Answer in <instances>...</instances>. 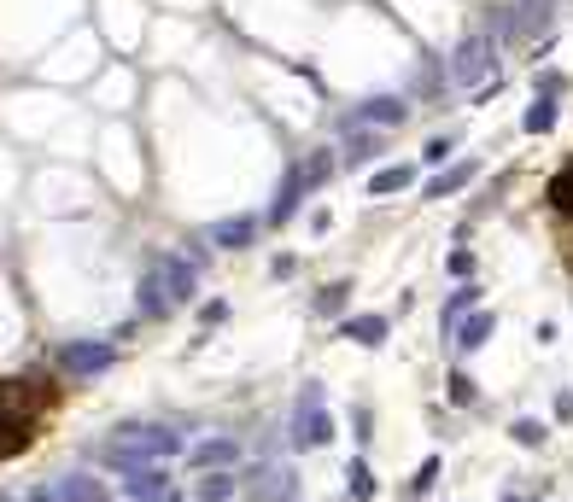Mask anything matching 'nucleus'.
<instances>
[{
    "label": "nucleus",
    "instance_id": "obj_1",
    "mask_svg": "<svg viewBox=\"0 0 573 502\" xmlns=\"http://www.w3.org/2000/svg\"><path fill=\"white\" fill-rule=\"evenodd\" d=\"M187 438L176 433V427H164V420H129V427H117L106 444L94 450L99 467H140V461H170V456H182Z\"/></svg>",
    "mask_w": 573,
    "mask_h": 502
},
{
    "label": "nucleus",
    "instance_id": "obj_2",
    "mask_svg": "<svg viewBox=\"0 0 573 502\" xmlns=\"http://www.w3.org/2000/svg\"><path fill=\"white\" fill-rule=\"evenodd\" d=\"M334 438V415H328V391L310 380L293 397V450H322Z\"/></svg>",
    "mask_w": 573,
    "mask_h": 502
},
{
    "label": "nucleus",
    "instance_id": "obj_3",
    "mask_svg": "<svg viewBox=\"0 0 573 502\" xmlns=\"http://www.w3.org/2000/svg\"><path fill=\"white\" fill-rule=\"evenodd\" d=\"M491 65H497V35H491V29H480V35H462L457 53H450V65H445V82L480 88V82L491 76Z\"/></svg>",
    "mask_w": 573,
    "mask_h": 502
},
{
    "label": "nucleus",
    "instance_id": "obj_4",
    "mask_svg": "<svg viewBox=\"0 0 573 502\" xmlns=\"http://www.w3.org/2000/svg\"><path fill=\"white\" fill-rule=\"evenodd\" d=\"M550 18H556V0H509L497 12V24H491V35L497 42H527V35L550 29Z\"/></svg>",
    "mask_w": 573,
    "mask_h": 502
},
{
    "label": "nucleus",
    "instance_id": "obj_5",
    "mask_svg": "<svg viewBox=\"0 0 573 502\" xmlns=\"http://www.w3.org/2000/svg\"><path fill=\"white\" fill-rule=\"evenodd\" d=\"M112 363H117L112 339H65V345H59V368H65L70 380H94V374H106Z\"/></svg>",
    "mask_w": 573,
    "mask_h": 502
},
{
    "label": "nucleus",
    "instance_id": "obj_6",
    "mask_svg": "<svg viewBox=\"0 0 573 502\" xmlns=\"http://www.w3.org/2000/svg\"><path fill=\"white\" fill-rule=\"evenodd\" d=\"M123 497L129 502H182V490H176V474L164 461H140V467H123Z\"/></svg>",
    "mask_w": 573,
    "mask_h": 502
},
{
    "label": "nucleus",
    "instance_id": "obj_7",
    "mask_svg": "<svg viewBox=\"0 0 573 502\" xmlns=\"http://www.w3.org/2000/svg\"><path fill=\"white\" fill-rule=\"evenodd\" d=\"M240 490L252 502H293L298 497V479H293V467H275V461H258L252 474L240 479Z\"/></svg>",
    "mask_w": 573,
    "mask_h": 502
},
{
    "label": "nucleus",
    "instance_id": "obj_8",
    "mask_svg": "<svg viewBox=\"0 0 573 502\" xmlns=\"http://www.w3.org/2000/svg\"><path fill=\"white\" fill-rule=\"evenodd\" d=\"M404 117H410L404 94H375V99H363V106L346 117V129H398Z\"/></svg>",
    "mask_w": 573,
    "mask_h": 502
},
{
    "label": "nucleus",
    "instance_id": "obj_9",
    "mask_svg": "<svg viewBox=\"0 0 573 502\" xmlns=\"http://www.w3.org/2000/svg\"><path fill=\"white\" fill-rule=\"evenodd\" d=\"M135 310H140V321H164L170 310H176V298H170V286H164V269H158V257L147 269H140V286H135Z\"/></svg>",
    "mask_w": 573,
    "mask_h": 502
},
{
    "label": "nucleus",
    "instance_id": "obj_10",
    "mask_svg": "<svg viewBox=\"0 0 573 502\" xmlns=\"http://www.w3.org/2000/svg\"><path fill=\"white\" fill-rule=\"evenodd\" d=\"M158 269H164V286L176 304H194L199 293V263L187 257V251H158Z\"/></svg>",
    "mask_w": 573,
    "mask_h": 502
},
{
    "label": "nucleus",
    "instance_id": "obj_11",
    "mask_svg": "<svg viewBox=\"0 0 573 502\" xmlns=\"http://www.w3.org/2000/svg\"><path fill=\"white\" fill-rule=\"evenodd\" d=\"M182 456H187L194 474H205V467H240V438H199V444H187Z\"/></svg>",
    "mask_w": 573,
    "mask_h": 502
},
{
    "label": "nucleus",
    "instance_id": "obj_12",
    "mask_svg": "<svg viewBox=\"0 0 573 502\" xmlns=\"http://www.w3.org/2000/svg\"><path fill=\"white\" fill-rule=\"evenodd\" d=\"M205 239L217 251H246L258 239V216H223V223H211L205 228Z\"/></svg>",
    "mask_w": 573,
    "mask_h": 502
},
{
    "label": "nucleus",
    "instance_id": "obj_13",
    "mask_svg": "<svg viewBox=\"0 0 573 502\" xmlns=\"http://www.w3.org/2000/svg\"><path fill=\"white\" fill-rule=\"evenodd\" d=\"M310 193V182H305V164H293V169H287V182H281L275 187V205H269V223H293V216H298V199H305Z\"/></svg>",
    "mask_w": 573,
    "mask_h": 502
},
{
    "label": "nucleus",
    "instance_id": "obj_14",
    "mask_svg": "<svg viewBox=\"0 0 573 502\" xmlns=\"http://www.w3.org/2000/svg\"><path fill=\"white\" fill-rule=\"evenodd\" d=\"M53 485H59V502H117L112 485L94 479V474H59Z\"/></svg>",
    "mask_w": 573,
    "mask_h": 502
},
{
    "label": "nucleus",
    "instance_id": "obj_15",
    "mask_svg": "<svg viewBox=\"0 0 573 502\" xmlns=\"http://www.w3.org/2000/svg\"><path fill=\"white\" fill-rule=\"evenodd\" d=\"M491 333H497V316H491V310H468V321L450 327V345H457V350H480Z\"/></svg>",
    "mask_w": 573,
    "mask_h": 502
},
{
    "label": "nucleus",
    "instance_id": "obj_16",
    "mask_svg": "<svg viewBox=\"0 0 573 502\" xmlns=\"http://www.w3.org/2000/svg\"><path fill=\"white\" fill-rule=\"evenodd\" d=\"M380 146H386V140H380V129H346V153H339V164H375L380 158Z\"/></svg>",
    "mask_w": 573,
    "mask_h": 502
},
{
    "label": "nucleus",
    "instance_id": "obj_17",
    "mask_svg": "<svg viewBox=\"0 0 573 502\" xmlns=\"http://www.w3.org/2000/svg\"><path fill=\"white\" fill-rule=\"evenodd\" d=\"M24 420H29V404H12V391L0 386V444L6 450L24 444Z\"/></svg>",
    "mask_w": 573,
    "mask_h": 502
},
{
    "label": "nucleus",
    "instance_id": "obj_18",
    "mask_svg": "<svg viewBox=\"0 0 573 502\" xmlns=\"http://www.w3.org/2000/svg\"><path fill=\"white\" fill-rule=\"evenodd\" d=\"M235 490H240L235 467H205V474H199V490H194V502H235Z\"/></svg>",
    "mask_w": 573,
    "mask_h": 502
},
{
    "label": "nucleus",
    "instance_id": "obj_19",
    "mask_svg": "<svg viewBox=\"0 0 573 502\" xmlns=\"http://www.w3.org/2000/svg\"><path fill=\"white\" fill-rule=\"evenodd\" d=\"M480 176V164L474 158H462V164H450V169H439L434 182H427V199H450V193H462V187Z\"/></svg>",
    "mask_w": 573,
    "mask_h": 502
},
{
    "label": "nucleus",
    "instance_id": "obj_20",
    "mask_svg": "<svg viewBox=\"0 0 573 502\" xmlns=\"http://www.w3.org/2000/svg\"><path fill=\"white\" fill-rule=\"evenodd\" d=\"M386 327H392L386 316H346L339 321V333H346L351 345H386Z\"/></svg>",
    "mask_w": 573,
    "mask_h": 502
},
{
    "label": "nucleus",
    "instance_id": "obj_21",
    "mask_svg": "<svg viewBox=\"0 0 573 502\" xmlns=\"http://www.w3.org/2000/svg\"><path fill=\"white\" fill-rule=\"evenodd\" d=\"M410 182H416V164H386L369 176V199H392V193H404Z\"/></svg>",
    "mask_w": 573,
    "mask_h": 502
},
{
    "label": "nucleus",
    "instance_id": "obj_22",
    "mask_svg": "<svg viewBox=\"0 0 573 502\" xmlns=\"http://www.w3.org/2000/svg\"><path fill=\"white\" fill-rule=\"evenodd\" d=\"M521 129H527V135H550V129H556V94H538L527 106V117H521Z\"/></svg>",
    "mask_w": 573,
    "mask_h": 502
},
{
    "label": "nucleus",
    "instance_id": "obj_23",
    "mask_svg": "<svg viewBox=\"0 0 573 502\" xmlns=\"http://www.w3.org/2000/svg\"><path fill=\"white\" fill-rule=\"evenodd\" d=\"M468 310H480V286H474V280L450 293V304H445V316H439V327H445V333H450V327H457V321L468 316Z\"/></svg>",
    "mask_w": 573,
    "mask_h": 502
},
{
    "label": "nucleus",
    "instance_id": "obj_24",
    "mask_svg": "<svg viewBox=\"0 0 573 502\" xmlns=\"http://www.w3.org/2000/svg\"><path fill=\"white\" fill-rule=\"evenodd\" d=\"M346 497H351V502H369V497H375V474H369V461H363V456L346 467Z\"/></svg>",
    "mask_w": 573,
    "mask_h": 502
},
{
    "label": "nucleus",
    "instance_id": "obj_25",
    "mask_svg": "<svg viewBox=\"0 0 573 502\" xmlns=\"http://www.w3.org/2000/svg\"><path fill=\"white\" fill-rule=\"evenodd\" d=\"M334 169H339V158L328 153V146H322V153H310V158H305V182H310V193H316V187L328 182V176H334Z\"/></svg>",
    "mask_w": 573,
    "mask_h": 502
},
{
    "label": "nucleus",
    "instance_id": "obj_26",
    "mask_svg": "<svg viewBox=\"0 0 573 502\" xmlns=\"http://www.w3.org/2000/svg\"><path fill=\"white\" fill-rule=\"evenodd\" d=\"M346 298H351V280H334V286H322L316 316H339V310H346Z\"/></svg>",
    "mask_w": 573,
    "mask_h": 502
},
{
    "label": "nucleus",
    "instance_id": "obj_27",
    "mask_svg": "<svg viewBox=\"0 0 573 502\" xmlns=\"http://www.w3.org/2000/svg\"><path fill=\"white\" fill-rule=\"evenodd\" d=\"M450 153H457V140H450V135H434L427 146H421V164H427V169H445Z\"/></svg>",
    "mask_w": 573,
    "mask_h": 502
},
{
    "label": "nucleus",
    "instance_id": "obj_28",
    "mask_svg": "<svg viewBox=\"0 0 573 502\" xmlns=\"http://www.w3.org/2000/svg\"><path fill=\"white\" fill-rule=\"evenodd\" d=\"M509 433H515V444L538 450V444H545V420H515V427H509Z\"/></svg>",
    "mask_w": 573,
    "mask_h": 502
},
{
    "label": "nucleus",
    "instance_id": "obj_29",
    "mask_svg": "<svg viewBox=\"0 0 573 502\" xmlns=\"http://www.w3.org/2000/svg\"><path fill=\"white\" fill-rule=\"evenodd\" d=\"M474 397H480V391H474V380H468V374H450V404H457V409H468Z\"/></svg>",
    "mask_w": 573,
    "mask_h": 502
},
{
    "label": "nucleus",
    "instance_id": "obj_30",
    "mask_svg": "<svg viewBox=\"0 0 573 502\" xmlns=\"http://www.w3.org/2000/svg\"><path fill=\"white\" fill-rule=\"evenodd\" d=\"M434 479H439V456H427V461L416 467V479H410V497H421V490L434 485Z\"/></svg>",
    "mask_w": 573,
    "mask_h": 502
},
{
    "label": "nucleus",
    "instance_id": "obj_31",
    "mask_svg": "<svg viewBox=\"0 0 573 502\" xmlns=\"http://www.w3.org/2000/svg\"><path fill=\"white\" fill-rule=\"evenodd\" d=\"M550 199H556L561 210H573V169H568V176H556V187H550Z\"/></svg>",
    "mask_w": 573,
    "mask_h": 502
},
{
    "label": "nucleus",
    "instance_id": "obj_32",
    "mask_svg": "<svg viewBox=\"0 0 573 502\" xmlns=\"http://www.w3.org/2000/svg\"><path fill=\"white\" fill-rule=\"evenodd\" d=\"M532 88H538V94H561L568 82H561V70H538V82H532Z\"/></svg>",
    "mask_w": 573,
    "mask_h": 502
},
{
    "label": "nucleus",
    "instance_id": "obj_33",
    "mask_svg": "<svg viewBox=\"0 0 573 502\" xmlns=\"http://www.w3.org/2000/svg\"><path fill=\"white\" fill-rule=\"evenodd\" d=\"M223 316H228V304H223V298H211V304L199 310V321H205V327H217V321H223Z\"/></svg>",
    "mask_w": 573,
    "mask_h": 502
},
{
    "label": "nucleus",
    "instance_id": "obj_34",
    "mask_svg": "<svg viewBox=\"0 0 573 502\" xmlns=\"http://www.w3.org/2000/svg\"><path fill=\"white\" fill-rule=\"evenodd\" d=\"M450 275H474V257H468V251H450Z\"/></svg>",
    "mask_w": 573,
    "mask_h": 502
},
{
    "label": "nucleus",
    "instance_id": "obj_35",
    "mask_svg": "<svg viewBox=\"0 0 573 502\" xmlns=\"http://www.w3.org/2000/svg\"><path fill=\"white\" fill-rule=\"evenodd\" d=\"M24 502H59V485H36V490H29Z\"/></svg>",
    "mask_w": 573,
    "mask_h": 502
},
{
    "label": "nucleus",
    "instance_id": "obj_36",
    "mask_svg": "<svg viewBox=\"0 0 573 502\" xmlns=\"http://www.w3.org/2000/svg\"><path fill=\"white\" fill-rule=\"evenodd\" d=\"M504 502H532V497H521V490H504Z\"/></svg>",
    "mask_w": 573,
    "mask_h": 502
},
{
    "label": "nucleus",
    "instance_id": "obj_37",
    "mask_svg": "<svg viewBox=\"0 0 573 502\" xmlns=\"http://www.w3.org/2000/svg\"><path fill=\"white\" fill-rule=\"evenodd\" d=\"M0 502H18V497H12V490H6V485H0Z\"/></svg>",
    "mask_w": 573,
    "mask_h": 502
}]
</instances>
